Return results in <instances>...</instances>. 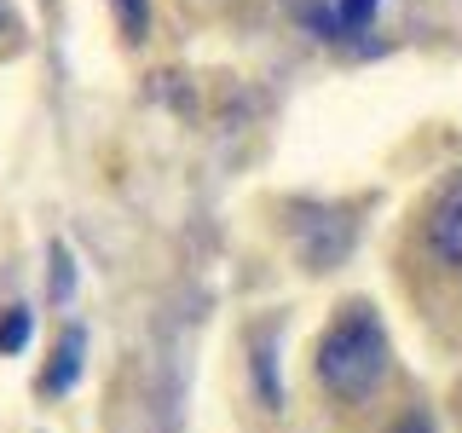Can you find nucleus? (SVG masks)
I'll use <instances>...</instances> for the list:
<instances>
[{"label":"nucleus","instance_id":"obj_1","mask_svg":"<svg viewBox=\"0 0 462 433\" xmlns=\"http://www.w3.org/2000/svg\"><path fill=\"white\" fill-rule=\"evenodd\" d=\"M312 370L336 399L365 404L375 387L387 382V329H382V318H375V307H365V300L341 307V318L318 336Z\"/></svg>","mask_w":462,"mask_h":433},{"label":"nucleus","instance_id":"obj_2","mask_svg":"<svg viewBox=\"0 0 462 433\" xmlns=\"http://www.w3.org/2000/svg\"><path fill=\"white\" fill-rule=\"evenodd\" d=\"M428 249L439 254V266L462 272V173L433 197V208H428Z\"/></svg>","mask_w":462,"mask_h":433},{"label":"nucleus","instance_id":"obj_3","mask_svg":"<svg viewBox=\"0 0 462 433\" xmlns=\"http://www.w3.org/2000/svg\"><path fill=\"white\" fill-rule=\"evenodd\" d=\"M295 231H300L307 266H336V260L346 254V243H353V220H341V214H307Z\"/></svg>","mask_w":462,"mask_h":433},{"label":"nucleus","instance_id":"obj_4","mask_svg":"<svg viewBox=\"0 0 462 433\" xmlns=\"http://www.w3.org/2000/svg\"><path fill=\"white\" fill-rule=\"evenodd\" d=\"M76 375H81V336L69 329V336L58 341V353H52V370L41 375V387H47V393H64V387L76 382Z\"/></svg>","mask_w":462,"mask_h":433},{"label":"nucleus","instance_id":"obj_5","mask_svg":"<svg viewBox=\"0 0 462 433\" xmlns=\"http://www.w3.org/2000/svg\"><path fill=\"white\" fill-rule=\"evenodd\" d=\"M116 18H122V29L127 35H144V23H151V6H144V0H116Z\"/></svg>","mask_w":462,"mask_h":433},{"label":"nucleus","instance_id":"obj_6","mask_svg":"<svg viewBox=\"0 0 462 433\" xmlns=\"http://www.w3.org/2000/svg\"><path fill=\"white\" fill-rule=\"evenodd\" d=\"M29 341V312H6V324H0V353H18Z\"/></svg>","mask_w":462,"mask_h":433},{"label":"nucleus","instance_id":"obj_7","mask_svg":"<svg viewBox=\"0 0 462 433\" xmlns=\"http://www.w3.org/2000/svg\"><path fill=\"white\" fill-rule=\"evenodd\" d=\"M336 12H341V23H346V29H365V23H370V12H375V0H336Z\"/></svg>","mask_w":462,"mask_h":433},{"label":"nucleus","instance_id":"obj_8","mask_svg":"<svg viewBox=\"0 0 462 433\" xmlns=\"http://www.w3.org/2000/svg\"><path fill=\"white\" fill-rule=\"evenodd\" d=\"M387 433H433V416H428V410H404Z\"/></svg>","mask_w":462,"mask_h":433}]
</instances>
